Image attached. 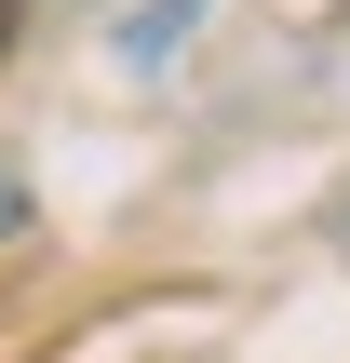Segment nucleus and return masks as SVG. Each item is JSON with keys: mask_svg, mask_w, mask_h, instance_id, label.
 <instances>
[{"mask_svg": "<svg viewBox=\"0 0 350 363\" xmlns=\"http://www.w3.org/2000/svg\"><path fill=\"white\" fill-rule=\"evenodd\" d=\"M189 13H202V0H162V13H135V27H121V54H162V40H175Z\"/></svg>", "mask_w": 350, "mask_h": 363, "instance_id": "obj_1", "label": "nucleus"}, {"mask_svg": "<svg viewBox=\"0 0 350 363\" xmlns=\"http://www.w3.org/2000/svg\"><path fill=\"white\" fill-rule=\"evenodd\" d=\"M27 229V162H0V242Z\"/></svg>", "mask_w": 350, "mask_h": 363, "instance_id": "obj_2", "label": "nucleus"}, {"mask_svg": "<svg viewBox=\"0 0 350 363\" xmlns=\"http://www.w3.org/2000/svg\"><path fill=\"white\" fill-rule=\"evenodd\" d=\"M0 54H13V0H0Z\"/></svg>", "mask_w": 350, "mask_h": 363, "instance_id": "obj_3", "label": "nucleus"}]
</instances>
